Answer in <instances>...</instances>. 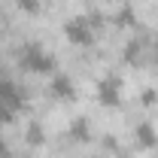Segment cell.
I'll list each match as a JSON object with an SVG mask.
<instances>
[{"mask_svg":"<svg viewBox=\"0 0 158 158\" xmlns=\"http://www.w3.org/2000/svg\"><path fill=\"white\" fill-rule=\"evenodd\" d=\"M19 64L24 73H34V76H52L55 70H58V61L55 55L46 49V46H40V43H24L19 49Z\"/></svg>","mask_w":158,"mask_h":158,"instance_id":"6da1fadb","label":"cell"},{"mask_svg":"<svg viewBox=\"0 0 158 158\" xmlns=\"http://www.w3.org/2000/svg\"><path fill=\"white\" fill-rule=\"evenodd\" d=\"M94 94H98V103L103 110H118L125 103V82L118 73H106L94 82Z\"/></svg>","mask_w":158,"mask_h":158,"instance_id":"7a4b0ae2","label":"cell"},{"mask_svg":"<svg viewBox=\"0 0 158 158\" xmlns=\"http://www.w3.org/2000/svg\"><path fill=\"white\" fill-rule=\"evenodd\" d=\"M46 82H49V94L58 100V103H73V100L79 98V88H76V79L67 76V73H52V76H46Z\"/></svg>","mask_w":158,"mask_h":158,"instance_id":"3957f363","label":"cell"},{"mask_svg":"<svg viewBox=\"0 0 158 158\" xmlns=\"http://www.w3.org/2000/svg\"><path fill=\"white\" fill-rule=\"evenodd\" d=\"M131 134H134V146H137V149H143V152H155L158 149V128H155V122L143 118V122L134 125Z\"/></svg>","mask_w":158,"mask_h":158,"instance_id":"277c9868","label":"cell"},{"mask_svg":"<svg viewBox=\"0 0 158 158\" xmlns=\"http://www.w3.org/2000/svg\"><path fill=\"white\" fill-rule=\"evenodd\" d=\"M70 137L79 140V143H88V140L94 137V131H91V118H85V116L73 118V125H70Z\"/></svg>","mask_w":158,"mask_h":158,"instance_id":"5b68a950","label":"cell"},{"mask_svg":"<svg viewBox=\"0 0 158 158\" xmlns=\"http://www.w3.org/2000/svg\"><path fill=\"white\" fill-rule=\"evenodd\" d=\"M24 143H27L31 149H40V146H46V128H43L40 122H31V125L24 128Z\"/></svg>","mask_w":158,"mask_h":158,"instance_id":"8992f818","label":"cell"},{"mask_svg":"<svg viewBox=\"0 0 158 158\" xmlns=\"http://www.w3.org/2000/svg\"><path fill=\"white\" fill-rule=\"evenodd\" d=\"M140 106H143V110H155L158 106V88L155 85H146V88L140 91Z\"/></svg>","mask_w":158,"mask_h":158,"instance_id":"52a82bcc","label":"cell"},{"mask_svg":"<svg viewBox=\"0 0 158 158\" xmlns=\"http://www.w3.org/2000/svg\"><path fill=\"white\" fill-rule=\"evenodd\" d=\"M15 6H19L21 12H27V15H40L43 12V0H12Z\"/></svg>","mask_w":158,"mask_h":158,"instance_id":"ba28073f","label":"cell"},{"mask_svg":"<svg viewBox=\"0 0 158 158\" xmlns=\"http://www.w3.org/2000/svg\"><path fill=\"white\" fill-rule=\"evenodd\" d=\"M0 158H9V143H6L3 134H0Z\"/></svg>","mask_w":158,"mask_h":158,"instance_id":"9c48e42d","label":"cell"},{"mask_svg":"<svg viewBox=\"0 0 158 158\" xmlns=\"http://www.w3.org/2000/svg\"><path fill=\"white\" fill-rule=\"evenodd\" d=\"M94 158H110V155H94Z\"/></svg>","mask_w":158,"mask_h":158,"instance_id":"30bf717a","label":"cell"}]
</instances>
